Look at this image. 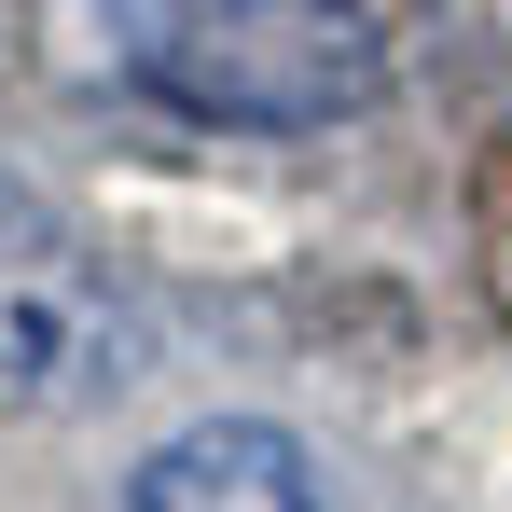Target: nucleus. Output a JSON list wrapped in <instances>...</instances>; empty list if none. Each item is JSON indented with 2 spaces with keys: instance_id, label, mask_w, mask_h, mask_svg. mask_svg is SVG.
<instances>
[{
  "instance_id": "obj_4",
  "label": "nucleus",
  "mask_w": 512,
  "mask_h": 512,
  "mask_svg": "<svg viewBox=\"0 0 512 512\" xmlns=\"http://www.w3.org/2000/svg\"><path fill=\"white\" fill-rule=\"evenodd\" d=\"M429 14H443V28H457L485 70H512V0H429Z\"/></svg>"
},
{
  "instance_id": "obj_2",
  "label": "nucleus",
  "mask_w": 512,
  "mask_h": 512,
  "mask_svg": "<svg viewBox=\"0 0 512 512\" xmlns=\"http://www.w3.org/2000/svg\"><path fill=\"white\" fill-rule=\"evenodd\" d=\"M139 374V305L125 277L0 180V416H84Z\"/></svg>"
},
{
  "instance_id": "obj_1",
  "label": "nucleus",
  "mask_w": 512,
  "mask_h": 512,
  "mask_svg": "<svg viewBox=\"0 0 512 512\" xmlns=\"http://www.w3.org/2000/svg\"><path fill=\"white\" fill-rule=\"evenodd\" d=\"M111 42L167 111L250 139H319L388 97L374 0H111Z\"/></svg>"
},
{
  "instance_id": "obj_3",
  "label": "nucleus",
  "mask_w": 512,
  "mask_h": 512,
  "mask_svg": "<svg viewBox=\"0 0 512 512\" xmlns=\"http://www.w3.org/2000/svg\"><path fill=\"white\" fill-rule=\"evenodd\" d=\"M125 512H319V471H305V443L263 416H208L153 443L139 471H125Z\"/></svg>"
}]
</instances>
